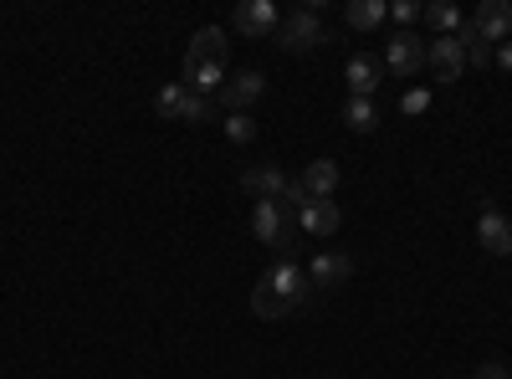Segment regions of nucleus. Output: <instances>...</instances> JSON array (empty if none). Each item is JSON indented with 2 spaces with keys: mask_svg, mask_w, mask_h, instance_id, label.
<instances>
[{
  "mask_svg": "<svg viewBox=\"0 0 512 379\" xmlns=\"http://www.w3.org/2000/svg\"><path fill=\"white\" fill-rule=\"evenodd\" d=\"M303 298H308V272L297 267V262H277L262 282H256V292H251V313H256V318H267V323H277V318H287Z\"/></svg>",
  "mask_w": 512,
  "mask_h": 379,
  "instance_id": "1",
  "label": "nucleus"
},
{
  "mask_svg": "<svg viewBox=\"0 0 512 379\" xmlns=\"http://www.w3.org/2000/svg\"><path fill=\"white\" fill-rule=\"evenodd\" d=\"M251 231H256V241H262V246L287 251L292 236H297V210L282 205V200H256V210H251Z\"/></svg>",
  "mask_w": 512,
  "mask_h": 379,
  "instance_id": "2",
  "label": "nucleus"
},
{
  "mask_svg": "<svg viewBox=\"0 0 512 379\" xmlns=\"http://www.w3.org/2000/svg\"><path fill=\"white\" fill-rule=\"evenodd\" d=\"M323 41H328V26L308 6H297V11H287L277 21V47L282 52H313V47H323Z\"/></svg>",
  "mask_w": 512,
  "mask_h": 379,
  "instance_id": "3",
  "label": "nucleus"
},
{
  "mask_svg": "<svg viewBox=\"0 0 512 379\" xmlns=\"http://www.w3.org/2000/svg\"><path fill=\"white\" fill-rule=\"evenodd\" d=\"M425 47H431V41H420L415 31H395L390 47H384V72L390 77H415L425 67Z\"/></svg>",
  "mask_w": 512,
  "mask_h": 379,
  "instance_id": "4",
  "label": "nucleus"
},
{
  "mask_svg": "<svg viewBox=\"0 0 512 379\" xmlns=\"http://www.w3.org/2000/svg\"><path fill=\"white\" fill-rule=\"evenodd\" d=\"M466 26H472L487 47H502V41H512V6H507V0H482L477 16Z\"/></svg>",
  "mask_w": 512,
  "mask_h": 379,
  "instance_id": "5",
  "label": "nucleus"
},
{
  "mask_svg": "<svg viewBox=\"0 0 512 379\" xmlns=\"http://www.w3.org/2000/svg\"><path fill=\"white\" fill-rule=\"evenodd\" d=\"M425 67H431L441 82H461V72H466V47H461V36H436L431 47H425Z\"/></svg>",
  "mask_w": 512,
  "mask_h": 379,
  "instance_id": "6",
  "label": "nucleus"
},
{
  "mask_svg": "<svg viewBox=\"0 0 512 379\" xmlns=\"http://www.w3.org/2000/svg\"><path fill=\"white\" fill-rule=\"evenodd\" d=\"M277 6L272 0H241L236 6V31L251 36V41H262V36H277Z\"/></svg>",
  "mask_w": 512,
  "mask_h": 379,
  "instance_id": "7",
  "label": "nucleus"
},
{
  "mask_svg": "<svg viewBox=\"0 0 512 379\" xmlns=\"http://www.w3.org/2000/svg\"><path fill=\"white\" fill-rule=\"evenodd\" d=\"M349 277H354V262L344 251H318L313 267H308V287H323V292H338Z\"/></svg>",
  "mask_w": 512,
  "mask_h": 379,
  "instance_id": "8",
  "label": "nucleus"
},
{
  "mask_svg": "<svg viewBox=\"0 0 512 379\" xmlns=\"http://www.w3.org/2000/svg\"><path fill=\"white\" fill-rule=\"evenodd\" d=\"M477 241H482L487 257H512V221L502 216L497 205H487V210H482V221H477Z\"/></svg>",
  "mask_w": 512,
  "mask_h": 379,
  "instance_id": "9",
  "label": "nucleus"
},
{
  "mask_svg": "<svg viewBox=\"0 0 512 379\" xmlns=\"http://www.w3.org/2000/svg\"><path fill=\"white\" fill-rule=\"evenodd\" d=\"M262 88H267L262 72H236V77H226V88H221L216 98H221L226 113H246L256 98H262Z\"/></svg>",
  "mask_w": 512,
  "mask_h": 379,
  "instance_id": "10",
  "label": "nucleus"
},
{
  "mask_svg": "<svg viewBox=\"0 0 512 379\" xmlns=\"http://www.w3.org/2000/svg\"><path fill=\"white\" fill-rule=\"evenodd\" d=\"M379 77H384V62L379 57H349V67H344V82H349V98H369L374 103V93H379Z\"/></svg>",
  "mask_w": 512,
  "mask_h": 379,
  "instance_id": "11",
  "label": "nucleus"
},
{
  "mask_svg": "<svg viewBox=\"0 0 512 379\" xmlns=\"http://www.w3.org/2000/svg\"><path fill=\"white\" fill-rule=\"evenodd\" d=\"M297 190H303V200H333L338 195V164L333 159H313L303 175H297Z\"/></svg>",
  "mask_w": 512,
  "mask_h": 379,
  "instance_id": "12",
  "label": "nucleus"
},
{
  "mask_svg": "<svg viewBox=\"0 0 512 379\" xmlns=\"http://www.w3.org/2000/svg\"><path fill=\"white\" fill-rule=\"evenodd\" d=\"M185 62H200V67H226V31L221 26H200Z\"/></svg>",
  "mask_w": 512,
  "mask_h": 379,
  "instance_id": "13",
  "label": "nucleus"
},
{
  "mask_svg": "<svg viewBox=\"0 0 512 379\" xmlns=\"http://www.w3.org/2000/svg\"><path fill=\"white\" fill-rule=\"evenodd\" d=\"M338 221H344V210H338V200H308L303 210H297V226H303L308 236H333Z\"/></svg>",
  "mask_w": 512,
  "mask_h": 379,
  "instance_id": "14",
  "label": "nucleus"
},
{
  "mask_svg": "<svg viewBox=\"0 0 512 379\" xmlns=\"http://www.w3.org/2000/svg\"><path fill=\"white\" fill-rule=\"evenodd\" d=\"M241 185H246V190H251L256 200H282L292 180H287V175L277 170V164H251V170L241 175Z\"/></svg>",
  "mask_w": 512,
  "mask_h": 379,
  "instance_id": "15",
  "label": "nucleus"
},
{
  "mask_svg": "<svg viewBox=\"0 0 512 379\" xmlns=\"http://www.w3.org/2000/svg\"><path fill=\"white\" fill-rule=\"evenodd\" d=\"M344 21H349L354 31H374V26L390 21V6H384V0H349V6H344Z\"/></svg>",
  "mask_w": 512,
  "mask_h": 379,
  "instance_id": "16",
  "label": "nucleus"
},
{
  "mask_svg": "<svg viewBox=\"0 0 512 379\" xmlns=\"http://www.w3.org/2000/svg\"><path fill=\"white\" fill-rule=\"evenodd\" d=\"M420 21L431 26L436 36H456V31H461V11L451 6V0H431V6L420 11Z\"/></svg>",
  "mask_w": 512,
  "mask_h": 379,
  "instance_id": "17",
  "label": "nucleus"
},
{
  "mask_svg": "<svg viewBox=\"0 0 512 379\" xmlns=\"http://www.w3.org/2000/svg\"><path fill=\"white\" fill-rule=\"evenodd\" d=\"M344 123H349L354 134H374V129H379V108H374L369 98H349V103H344Z\"/></svg>",
  "mask_w": 512,
  "mask_h": 379,
  "instance_id": "18",
  "label": "nucleus"
},
{
  "mask_svg": "<svg viewBox=\"0 0 512 379\" xmlns=\"http://www.w3.org/2000/svg\"><path fill=\"white\" fill-rule=\"evenodd\" d=\"M185 98H190V88H185V82H164V88H159V98H154L159 118H175V123H180V113H185Z\"/></svg>",
  "mask_w": 512,
  "mask_h": 379,
  "instance_id": "19",
  "label": "nucleus"
},
{
  "mask_svg": "<svg viewBox=\"0 0 512 379\" xmlns=\"http://www.w3.org/2000/svg\"><path fill=\"white\" fill-rule=\"evenodd\" d=\"M226 139H231V144H251V139H256V118H251V113H231V118H226Z\"/></svg>",
  "mask_w": 512,
  "mask_h": 379,
  "instance_id": "20",
  "label": "nucleus"
},
{
  "mask_svg": "<svg viewBox=\"0 0 512 379\" xmlns=\"http://www.w3.org/2000/svg\"><path fill=\"white\" fill-rule=\"evenodd\" d=\"M210 113H216V103H210V98H200V93H190V98H185V113H180V123H210Z\"/></svg>",
  "mask_w": 512,
  "mask_h": 379,
  "instance_id": "21",
  "label": "nucleus"
},
{
  "mask_svg": "<svg viewBox=\"0 0 512 379\" xmlns=\"http://www.w3.org/2000/svg\"><path fill=\"white\" fill-rule=\"evenodd\" d=\"M420 11H425V6H420V0H395V6H390V16H395L400 26H410V21H420Z\"/></svg>",
  "mask_w": 512,
  "mask_h": 379,
  "instance_id": "22",
  "label": "nucleus"
},
{
  "mask_svg": "<svg viewBox=\"0 0 512 379\" xmlns=\"http://www.w3.org/2000/svg\"><path fill=\"white\" fill-rule=\"evenodd\" d=\"M405 113H425V108H431V93H425V88H415V93H405V103H400Z\"/></svg>",
  "mask_w": 512,
  "mask_h": 379,
  "instance_id": "23",
  "label": "nucleus"
},
{
  "mask_svg": "<svg viewBox=\"0 0 512 379\" xmlns=\"http://www.w3.org/2000/svg\"><path fill=\"white\" fill-rule=\"evenodd\" d=\"M492 62H497V67H502V72H512V41H502V47H497V52H492Z\"/></svg>",
  "mask_w": 512,
  "mask_h": 379,
  "instance_id": "24",
  "label": "nucleus"
},
{
  "mask_svg": "<svg viewBox=\"0 0 512 379\" xmlns=\"http://www.w3.org/2000/svg\"><path fill=\"white\" fill-rule=\"evenodd\" d=\"M477 379H512V374H507L502 364H482V369H477Z\"/></svg>",
  "mask_w": 512,
  "mask_h": 379,
  "instance_id": "25",
  "label": "nucleus"
}]
</instances>
